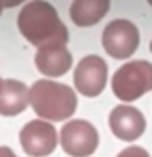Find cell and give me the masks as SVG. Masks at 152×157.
I'll list each match as a JSON object with an SVG mask.
<instances>
[{
    "mask_svg": "<svg viewBox=\"0 0 152 157\" xmlns=\"http://www.w3.org/2000/svg\"><path fill=\"white\" fill-rule=\"evenodd\" d=\"M17 25L20 33L38 49L49 44L66 46L69 41V31L56 8L43 0H33L25 5L18 13Z\"/></svg>",
    "mask_w": 152,
    "mask_h": 157,
    "instance_id": "cell-1",
    "label": "cell"
},
{
    "mask_svg": "<svg viewBox=\"0 0 152 157\" xmlns=\"http://www.w3.org/2000/svg\"><path fill=\"white\" fill-rule=\"evenodd\" d=\"M28 105L44 121H64L75 113L77 95L66 83L41 78L28 88Z\"/></svg>",
    "mask_w": 152,
    "mask_h": 157,
    "instance_id": "cell-2",
    "label": "cell"
},
{
    "mask_svg": "<svg viewBox=\"0 0 152 157\" xmlns=\"http://www.w3.org/2000/svg\"><path fill=\"white\" fill-rule=\"evenodd\" d=\"M113 93L123 101H134L152 90V64L131 61L121 66L111 78Z\"/></svg>",
    "mask_w": 152,
    "mask_h": 157,
    "instance_id": "cell-3",
    "label": "cell"
},
{
    "mask_svg": "<svg viewBox=\"0 0 152 157\" xmlns=\"http://www.w3.org/2000/svg\"><path fill=\"white\" fill-rule=\"evenodd\" d=\"M105 51L115 59H127L139 46V29L127 20H113L101 34Z\"/></svg>",
    "mask_w": 152,
    "mask_h": 157,
    "instance_id": "cell-4",
    "label": "cell"
},
{
    "mask_svg": "<svg viewBox=\"0 0 152 157\" xmlns=\"http://www.w3.org/2000/svg\"><path fill=\"white\" fill-rule=\"evenodd\" d=\"M61 146L70 157H88L98 147V131L85 120H70L61 129Z\"/></svg>",
    "mask_w": 152,
    "mask_h": 157,
    "instance_id": "cell-5",
    "label": "cell"
},
{
    "mask_svg": "<svg viewBox=\"0 0 152 157\" xmlns=\"http://www.w3.org/2000/svg\"><path fill=\"white\" fill-rule=\"evenodd\" d=\"M20 144L29 157H46L57 146V131L51 123L33 120L20 131Z\"/></svg>",
    "mask_w": 152,
    "mask_h": 157,
    "instance_id": "cell-6",
    "label": "cell"
},
{
    "mask_svg": "<svg viewBox=\"0 0 152 157\" xmlns=\"http://www.w3.org/2000/svg\"><path fill=\"white\" fill-rule=\"evenodd\" d=\"M108 78V66L100 56L90 54L78 62L74 72L77 92L85 97H98L103 92Z\"/></svg>",
    "mask_w": 152,
    "mask_h": 157,
    "instance_id": "cell-7",
    "label": "cell"
},
{
    "mask_svg": "<svg viewBox=\"0 0 152 157\" xmlns=\"http://www.w3.org/2000/svg\"><path fill=\"white\" fill-rule=\"evenodd\" d=\"M110 128L113 134L123 141H136L146 129V118L134 106L118 105L110 113Z\"/></svg>",
    "mask_w": 152,
    "mask_h": 157,
    "instance_id": "cell-8",
    "label": "cell"
},
{
    "mask_svg": "<svg viewBox=\"0 0 152 157\" xmlns=\"http://www.w3.org/2000/svg\"><path fill=\"white\" fill-rule=\"evenodd\" d=\"M38 71L46 77H61L70 71L72 54L67 51L66 46L61 44H49L39 48L34 57Z\"/></svg>",
    "mask_w": 152,
    "mask_h": 157,
    "instance_id": "cell-9",
    "label": "cell"
},
{
    "mask_svg": "<svg viewBox=\"0 0 152 157\" xmlns=\"http://www.w3.org/2000/svg\"><path fill=\"white\" fill-rule=\"evenodd\" d=\"M28 108V87L23 82L7 78L0 88V115L15 116Z\"/></svg>",
    "mask_w": 152,
    "mask_h": 157,
    "instance_id": "cell-10",
    "label": "cell"
},
{
    "mask_svg": "<svg viewBox=\"0 0 152 157\" xmlns=\"http://www.w3.org/2000/svg\"><path fill=\"white\" fill-rule=\"evenodd\" d=\"M110 10L108 0H75L70 5V18L80 28L98 23Z\"/></svg>",
    "mask_w": 152,
    "mask_h": 157,
    "instance_id": "cell-11",
    "label": "cell"
},
{
    "mask_svg": "<svg viewBox=\"0 0 152 157\" xmlns=\"http://www.w3.org/2000/svg\"><path fill=\"white\" fill-rule=\"evenodd\" d=\"M118 157H150L149 152L146 149H142L139 146H131V147H126L124 151H121Z\"/></svg>",
    "mask_w": 152,
    "mask_h": 157,
    "instance_id": "cell-12",
    "label": "cell"
},
{
    "mask_svg": "<svg viewBox=\"0 0 152 157\" xmlns=\"http://www.w3.org/2000/svg\"><path fill=\"white\" fill-rule=\"evenodd\" d=\"M0 157H17L15 152L7 146H0Z\"/></svg>",
    "mask_w": 152,
    "mask_h": 157,
    "instance_id": "cell-13",
    "label": "cell"
},
{
    "mask_svg": "<svg viewBox=\"0 0 152 157\" xmlns=\"http://www.w3.org/2000/svg\"><path fill=\"white\" fill-rule=\"evenodd\" d=\"M2 10H3V3L0 2V13H2Z\"/></svg>",
    "mask_w": 152,
    "mask_h": 157,
    "instance_id": "cell-14",
    "label": "cell"
},
{
    "mask_svg": "<svg viewBox=\"0 0 152 157\" xmlns=\"http://www.w3.org/2000/svg\"><path fill=\"white\" fill-rule=\"evenodd\" d=\"M2 82H3V80H2V78H0V88H2Z\"/></svg>",
    "mask_w": 152,
    "mask_h": 157,
    "instance_id": "cell-15",
    "label": "cell"
},
{
    "mask_svg": "<svg viewBox=\"0 0 152 157\" xmlns=\"http://www.w3.org/2000/svg\"><path fill=\"white\" fill-rule=\"evenodd\" d=\"M150 52H152V41H150Z\"/></svg>",
    "mask_w": 152,
    "mask_h": 157,
    "instance_id": "cell-16",
    "label": "cell"
}]
</instances>
